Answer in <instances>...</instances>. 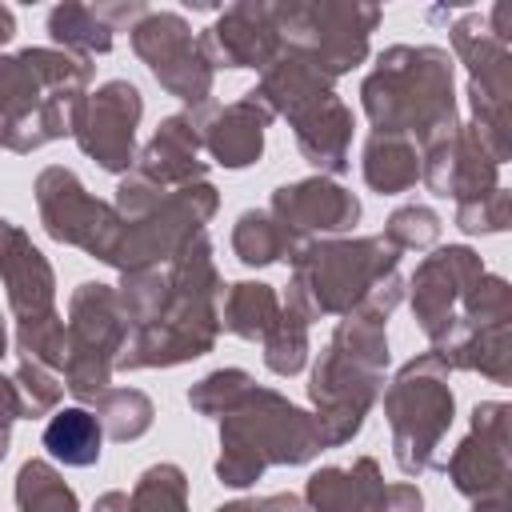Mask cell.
I'll return each mask as SVG.
<instances>
[{
	"label": "cell",
	"instance_id": "1",
	"mask_svg": "<svg viewBox=\"0 0 512 512\" xmlns=\"http://www.w3.org/2000/svg\"><path fill=\"white\" fill-rule=\"evenodd\" d=\"M44 444L56 460H68V464H92L96 452H100V428L88 412L72 408L64 416H56L44 432Z\"/></svg>",
	"mask_w": 512,
	"mask_h": 512
}]
</instances>
